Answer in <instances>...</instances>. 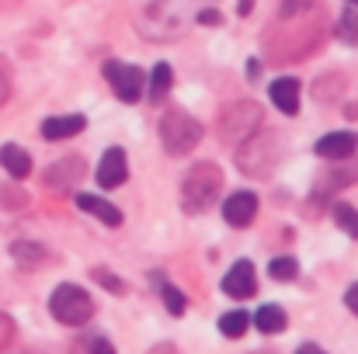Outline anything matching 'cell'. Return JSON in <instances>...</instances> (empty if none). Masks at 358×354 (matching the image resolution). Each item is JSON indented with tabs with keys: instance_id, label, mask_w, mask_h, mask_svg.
I'll return each mask as SVG.
<instances>
[{
	"instance_id": "1",
	"label": "cell",
	"mask_w": 358,
	"mask_h": 354,
	"mask_svg": "<svg viewBox=\"0 0 358 354\" xmlns=\"http://www.w3.org/2000/svg\"><path fill=\"white\" fill-rule=\"evenodd\" d=\"M220 188H223V170H220L216 163H209V160H199V163L185 174V181H181V209L192 212V216L213 209Z\"/></svg>"
},
{
	"instance_id": "2",
	"label": "cell",
	"mask_w": 358,
	"mask_h": 354,
	"mask_svg": "<svg viewBox=\"0 0 358 354\" xmlns=\"http://www.w3.org/2000/svg\"><path fill=\"white\" fill-rule=\"evenodd\" d=\"M282 156V139L275 132H254L237 149V167L250 177H268Z\"/></svg>"
},
{
	"instance_id": "3",
	"label": "cell",
	"mask_w": 358,
	"mask_h": 354,
	"mask_svg": "<svg viewBox=\"0 0 358 354\" xmlns=\"http://www.w3.org/2000/svg\"><path fill=\"white\" fill-rule=\"evenodd\" d=\"M160 142H164V149H167L171 156L192 153V149L202 142V125H199V118H192L188 112H181V108L164 112V118H160Z\"/></svg>"
},
{
	"instance_id": "4",
	"label": "cell",
	"mask_w": 358,
	"mask_h": 354,
	"mask_svg": "<svg viewBox=\"0 0 358 354\" xmlns=\"http://www.w3.org/2000/svg\"><path fill=\"white\" fill-rule=\"evenodd\" d=\"M49 313L63 323V327H84L94 316V299L80 288V285H59L49 295Z\"/></svg>"
},
{
	"instance_id": "5",
	"label": "cell",
	"mask_w": 358,
	"mask_h": 354,
	"mask_svg": "<svg viewBox=\"0 0 358 354\" xmlns=\"http://www.w3.org/2000/svg\"><path fill=\"white\" fill-rule=\"evenodd\" d=\"M220 139L227 146H240L243 139H250L257 128H261V108L254 101H230L223 112H220Z\"/></svg>"
},
{
	"instance_id": "6",
	"label": "cell",
	"mask_w": 358,
	"mask_h": 354,
	"mask_svg": "<svg viewBox=\"0 0 358 354\" xmlns=\"http://www.w3.org/2000/svg\"><path fill=\"white\" fill-rule=\"evenodd\" d=\"M105 77H108L115 98H119V101H129V105L139 101L143 91H146L143 70H139V66H129V63H119V59H108V63H105Z\"/></svg>"
},
{
	"instance_id": "7",
	"label": "cell",
	"mask_w": 358,
	"mask_h": 354,
	"mask_svg": "<svg viewBox=\"0 0 358 354\" xmlns=\"http://www.w3.org/2000/svg\"><path fill=\"white\" fill-rule=\"evenodd\" d=\"M254 216H257V195H254V191H234V195L223 202V219H227L234 230L250 226Z\"/></svg>"
},
{
	"instance_id": "8",
	"label": "cell",
	"mask_w": 358,
	"mask_h": 354,
	"mask_svg": "<svg viewBox=\"0 0 358 354\" xmlns=\"http://www.w3.org/2000/svg\"><path fill=\"white\" fill-rule=\"evenodd\" d=\"M223 292L230 299H250L257 292V274H254V264L250 260H237L227 274H223Z\"/></svg>"
},
{
	"instance_id": "9",
	"label": "cell",
	"mask_w": 358,
	"mask_h": 354,
	"mask_svg": "<svg viewBox=\"0 0 358 354\" xmlns=\"http://www.w3.org/2000/svg\"><path fill=\"white\" fill-rule=\"evenodd\" d=\"M125 177H129L125 149H119V146L105 149L101 153V163H98V184L101 188H119V184H125Z\"/></svg>"
},
{
	"instance_id": "10",
	"label": "cell",
	"mask_w": 358,
	"mask_h": 354,
	"mask_svg": "<svg viewBox=\"0 0 358 354\" xmlns=\"http://www.w3.org/2000/svg\"><path fill=\"white\" fill-rule=\"evenodd\" d=\"M80 177H84V160H80V156H63L59 163L49 167V174H45V188H59V191H66V188H73Z\"/></svg>"
},
{
	"instance_id": "11",
	"label": "cell",
	"mask_w": 358,
	"mask_h": 354,
	"mask_svg": "<svg viewBox=\"0 0 358 354\" xmlns=\"http://www.w3.org/2000/svg\"><path fill=\"white\" fill-rule=\"evenodd\" d=\"M355 149H358L355 132H327L324 139H317V156H327V160H345Z\"/></svg>"
},
{
	"instance_id": "12",
	"label": "cell",
	"mask_w": 358,
	"mask_h": 354,
	"mask_svg": "<svg viewBox=\"0 0 358 354\" xmlns=\"http://www.w3.org/2000/svg\"><path fill=\"white\" fill-rule=\"evenodd\" d=\"M268 94H271V105H275L278 112H285V115H296V112H299V80L278 77V80H271Z\"/></svg>"
},
{
	"instance_id": "13",
	"label": "cell",
	"mask_w": 358,
	"mask_h": 354,
	"mask_svg": "<svg viewBox=\"0 0 358 354\" xmlns=\"http://www.w3.org/2000/svg\"><path fill=\"white\" fill-rule=\"evenodd\" d=\"M73 202H77V209H84V212H91V216H98L105 226H122V212L112 205V202H105V198H98V195H87V191H77L73 195Z\"/></svg>"
},
{
	"instance_id": "14",
	"label": "cell",
	"mask_w": 358,
	"mask_h": 354,
	"mask_svg": "<svg viewBox=\"0 0 358 354\" xmlns=\"http://www.w3.org/2000/svg\"><path fill=\"white\" fill-rule=\"evenodd\" d=\"M0 167L10 174V177H28L31 174V156H28V149H21V146H14V142H7V146H0Z\"/></svg>"
},
{
	"instance_id": "15",
	"label": "cell",
	"mask_w": 358,
	"mask_h": 354,
	"mask_svg": "<svg viewBox=\"0 0 358 354\" xmlns=\"http://www.w3.org/2000/svg\"><path fill=\"white\" fill-rule=\"evenodd\" d=\"M250 323H254L261 334H282V330L289 327V316H285V309H282V306L268 302V306H261V309L250 316Z\"/></svg>"
},
{
	"instance_id": "16",
	"label": "cell",
	"mask_w": 358,
	"mask_h": 354,
	"mask_svg": "<svg viewBox=\"0 0 358 354\" xmlns=\"http://www.w3.org/2000/svg\"><path fill=\"white\" fill-rule=\"evenodd\" d=\"M84 125H87V118L84 115L45 118V121H42V135H45V139H70V135H77Z\"/></svg>"
},
{
	"instance_id": "17",
	"label": "cell",
	"mask_w": 358,
	"mask_h": 354,
	"mask_svg": "<svg viewBox=\"0 0 358 354\" xmlns=\"http://www.w3.org/2000/svg\"><path fill=\"white\" fill-rule=\"evenodd\" d=\"M10 257L21 264V267H38L45 257H49V250L42 246V243H31V239H17V243H10Z\"/></svg>"
},
{
	"instance_id": "18",
	"label": "cell",
	"mask_w": 358,
	"mask_h": 354,
	"mask_svg": "<svg viewBox=\"0 0 358 354\" xmlns=\"http://www.w3.org/2000/svg\"><path fill=\"white\" fill-rule=\"evenodd\" d=\"M153 285L160 288V299H164V306H167V313L171 316H181L185 309H188V299H185V292L181 288H174L164 274H153Z\"/></svg>"
},
{
	"instance_id": "19",
	"label": "cell",
	"mask_w": 358,
	"mask_h": 354,
	"mask_svg": "<svg viewBox=\"0 0 358 354\" xmlns=\"http://www.w3.org/2000/svg\"><path fill=\"white\" fill-rule=\"evenodd\" d=\"M247 330H250V316H247L243 309H230V313H223V316H220V334H223V337L240 341Z\"/></svg>"
},
{
	"instance_id": "20",
	"label": "cell",
	"mask_w": 358,
	"mask_h": 354,
	"mask_svg": "<svg viewBox=\"0 0 358 354\" xmlns=\"http://www.w3.org/2000/svg\"><path fill=\"white\" fill-rule=\"evenodd\" d=\"M171 84H174V70H171L167 63H157L153 73H150V98H153V101L167 98V94H171Z\"/></svg>"
},
{
	"instance_id": "21",
	"label": "cell",
	"mask_w": 358,
	"mask_h": 354,
	"mask_svg": "<svg viewBox=\"0 0 358 354\" xmlns=\"http://www.w3.org/2000/svg\"><path fill=\"white\" fill-rule=\"evenodd\" d=\"M268 274H271L275 281H292V278L299 274V260H296V257H271V260H268Z\"/></svg>"
},
{
	"instance_id": "22",
	"label": "cell",
	"mask_w": 358,
	"mask_h": 354,
	"mask_svg": "<svg viewBox=\"0 0 358 354\" xmlns=\"http://www.w3.org/2000/svg\"><path fill=\"white\" fill-rule=\"evenodd\" d=\"M338 38L348 42V45H355L358 42V10L348 7V10L341 14V21H338Z\"/></svg>"
},
{
	"instance_id": "23",
	"label": "cell",
	"mask_w": 358,
	"mask_h": 354,
	"mask_svg": "<svg viewBox=\"0 0 358 354\" xmlns=\"http://www.w3.org/2000/svg\"><path fill=\"white\" fill-rule=\"evenodd\" d=\"M334 219H338V226H341L348 236H358V209H352V205H338V209H334Z\"/></svg>"
},
{
	"instance_id": "24",
	"label": "cell",
	"mask_w": 358,
	"mask_h": 354,
	"mask_svg": "<svg viewBox=\"0 0 358 354\" xmlns=\"http://www.w3.org/2000/svg\"><path fill=\"white\" fill-rule=\"evenodd\" d=\"M94 281H98V285H105V288H108V292H115V295H125V285H122L112 271H105V267H94Z\"/></svg>"
},
{
	"instance_id": "25",
	"label": "cell",
	"mask_w": 358,
	"mask_h": 354,
	"mask_svg": "<svg viewBox=\"0 0 358 354\" xmlns=\"http://www.w3.org/2000/svg\"><path fill=\"white\" fill-rule=\"evenodd\" d=\"M0 202H3L7 209H17V205H24L28 198H24V191H17V188H3V191H0Z\"/></svg>"
},
{
	"instance_id": "26",
	"label": "cell",
	"mask_w": 358,
	"mask_h": 354,
	"mask_svg": "<svg viewBox=\"0 0 358 354\" xmlns=\"http://www.w3.org/2000/svg\"><path fill=\"white\" fill-rule=\"evenodd\" d=\"M91 354H115V348H112V341L94 337V341H91Z\"/></svg>"
},
{
	"instance_id": "27",
	"label": "cell",
	"mask_w": 358,
	"mask_h": 354,
	"mask_svg": "<svg viewBox=\"0 0 358 354\" xmlns=\"http://www.w3.org/2000/svg\"><path fill=\"white\" fill-rule=\"evenodd\" d=\"M199 24H223V14L220 10H202L199 14Z\"/></svg>"
},
{
	"instance_id": "28",
	"label": "cell",
	"mask_w": 358,
	"mask_h": 354,
	"mask_svg": "<svg viewBox=\"0 0 358 354\" xmlns=\"http://www.w3.org/2000/svg\"><path fill=\"white\" fill-rule=\"evenodd\" d=\"M345 306H348V309H352V313L358 316V281L352 285V288H348V292H345Z\"/></svg>"
},
{
	"instance_id": "29",
	"label": "cell",
	"mask_w": 358,
	"mask_h": 354,
	"mask_svg": "<svg viewBox=\"0 0 358 354\" xmlns=\"http://www.w3.org/2000/svg\"><path fill=\"white\" fill-rule=\"evenodd\" d=\"M7 94H10V77H7V70L0 66V105L7 101Z\"/></svg>"
},
{
	"instance_id": "30",
	"label": "cell",
	"mask_w": 358,
	"mask_h": 354,
	"mask_svg": "<svg viewBox=\"0 0 358 354\" xmlns=\"http://www.w3.org/2000/svg\"><path fill=\"white\" fill-rule=\"evenodd\" d=\"M296 354H327V351H324L320 344H299V348H296Z\"/></svg>"
},
{
	"instance_id": "31",
	"label": "cell",
	"mask_w": 358,
	"mask_h": 354,
	"mask_svg": "<svg viewBox=\"0 0 358 354\" xmlns=\"http://www.w3.org/2000/svg\"><path fill=\"white\" fill-rule=\"evenodd\" d=\"M237 10H240V14H250V10H254V0H240Z\"/></svg>"
},
{
	"instance_id": "32",
	"label": "cell",
	"mask_w": 358,
	"mask_h": 354,
	"mask_svg": "<svg viewBox=\"0 0 358 354\" xmlns=\"http://www.w3.org/2000/svg\"><path fill=\"white\" fill-rule=\"evenodd\" d=\"M17 354H38V351H17Z\"/></svg>"
},
{
	"instance_id": "33",
	"label": "cell",
	"mask_w": 358,
	"mask_h": 354,
	"mask_svg": "<svg viewBox=\"0 0 358 354\" xmlns=\"http://www.w3.org/2000/svg\"><path fill=\"white\" fill-rule=\"evenodd\" d=\"M254 354H271V351H254Z\"/></svg>"
},
{
	"instance_id": "34",
	"label": "cell",
	"mask_w": 358,
	"mask_h": 354,
	"mask_svg": "<svg viewBox=\"0 0 358 354\" xmlns=\"http://www.w3.org/2000/svg\"><path fill=\"white\" fill-rule=\"evenodd\" d=\"M348 3H355V7H358V0H348Z\"/></svg>"
}]
</instances>
